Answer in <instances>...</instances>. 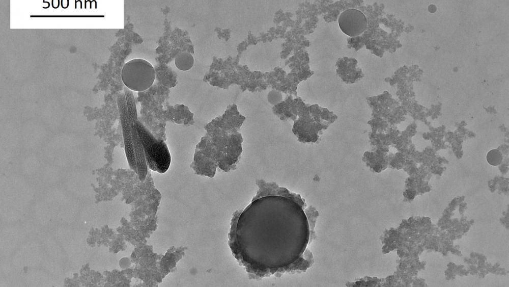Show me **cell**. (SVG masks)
<instances>
[{"instance_id":"1","label":"cell","mask_w":509,"mask_h":287,"mask_svg":"<svg viewBox=\"0 0 509 287\" xmlns=\"http://www.w3.org/2000/svg\"><path fill=\"white\" fill-rule=\"evenodd\" d=\"M259 190L244 209L234 213L228 245L249 279H259L308 267L299 260L302 242L295 217L305 207L300 195L274 182L256 180Z\"/></svg>"},{"instance_id":"2","label":"cell","mask_w":509,"mask_h":287,"mask_svg":"<svg viewBox=\"0 0 509 287\" xmlns=\"http://www.w3.org/2000/svg\"><path fill=\"white\" fill-rule=\"evenodd\" d=\"M245 120L233 105L205 126L207 133L195 155L199 174L212 177L217 168L225 172L236 169L243 151V139L239 131Z\"/></svg>"},{"instance_id":"3","label":"cell","mask_w":509,"mask_h":287,"mask_svg":"<svg viewBox=\"0 0 509 287\" xmlns=\"http://www.w3.org/2000/svg\"><path fill=\"white\" fill-rule=\"evenodd\" d=\"M136 126L141 141L146 164L160 173L165 172L171 164V155L166 144L155 139L140 123Z\"/></svg>"},{"instance_id":"4","label":"cell","mask_w":509,"mask_h":287,"mask_svg":"<svg viewBox=\"0 0 509 287\" xmlns=\"http://www.w3.org/2000/svg\"><path fill=\"white\" fill-rule=\"evenodd\" d=\"M121 77L124 85L130 90L143 91L154 83L155 72L154 67L148 61L135 59L124 64Z\"/></svg>"},{"instance_id":"5","label":"cell","mask_w":509,"mask_h":287,"mask_svg":"<svg viewBox=\"0 0 509 287\" xmlns=\"http://www.w3.org/2000/svg\"><path fill=\"white\" fill-rule=\"evenodd\" d=\"M340 29L346 35L354 37L362 33L366 28L365 16L360 11L349 9L343 12L338 18Z\"/></svg>"},{"instance_id":"6","label":"cell","mask_w":509,"mask_h":287,"mask_svg":"<svg viewBox=\"0 0 509 287\" xmlns=\"http://www.w3.org/2000/svg\"><path fill=\"white\" fill-rule=\"evenodd\" d=\"M175 64L176 66L180 70H188L193 65L194 59L193 56L189 53H182L176 57Z\"/></svg>"},{"instance_id":"7","label":"cell","mask_w":509,"mask_h":287,"mask_svg":"<svg viewBox=\"0 0 509 287\" xmlns=\"http://www.w3.org/2000/svg\"><path fill=\"white\" fill-rule=\"evenodd\" d=\"M486 159L489 164L497 166L501 163L503 156L500 151L497 149H492L488 152Z\"/></svg>"},{"instance_id":"8","label":"cell","mask_w":509,"mask_h":287,"mask_svg":"<svg viewBox=\"0 0 509 287\" xmlns=\"http://www.w3.org/2000/svg\"><path fill=\"white\" fill-rule=\"evenodd\" d=\"M282 97L281 94L276 91L274 90L270 92L268 95V99L269 101L271 103H277L279 102L281 100Z\"/></svg>"},{"instance_id":"9","label":"cell","mask_w":509,"mask_h":287,"mask_svg":"<svg viewBox=\"0 0 509 287\" xmlns=\"http://www.w3.org/2000/svg\"><path fill=\"white\" fill-rule=\"evenodd\" d=\"M436 10V7L433 5H431L429 7V11L431 13L435 12Z\"/></svg>"}]
</instances>
